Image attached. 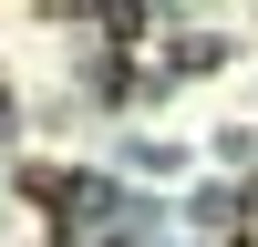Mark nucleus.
Listing matches in <instances>:
<instances>
[{"label":"nucleus","mask_w":258,"mask_h":247,"mask_svg":"<svg viewBox=\"0 0 258 247\" xmlns=\"http://www.w3.org/2000/svg\"><path fill=\"white\" fill-rule=\"evenodd\" d=\"M21 196H31V206H52V226H93L103 185H93V175H62V165H31V175H21Z\"/></svg>","instance_id":"nucleus-1"}]
</instances>
